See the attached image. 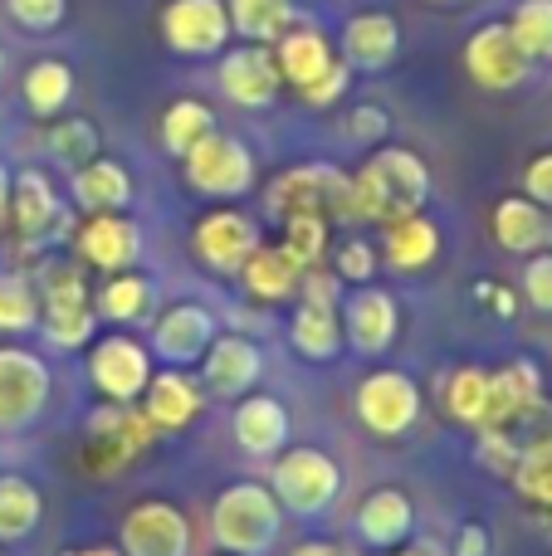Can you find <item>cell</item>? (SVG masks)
<instances>
[{"mask_svg": "<svg viewBox=\"0 0 552 556\" xmlns=\"http://www.w3.org/2000/svg\"><path fill=\"white\" fill-rule=\"evenodd\" d=\"M430 166L411 147H377L362 172H352V225H391L426 211Z\"/></svg>", "mask_w": 552, "mask_h": 556, "instance_id": "obj_1", "label": "cell"}, {"mask_svg": "<svg viewBox=\"0 0 552 556\" xmlns=\"http://www.w3.org/2000/svg\"><path fill=\"white\" fill-rule=\"evenodd\" d=\"M284 532V508L269 483H230L211 503V538L230 556H269Z\"/></svg>", "mask_w": 552, "mask_h": 556, "instance_id": "obj_2", "label": "cell"}, {"mask_svg": "<svg viewBox=\"0 0 552 556\" xmlns=\"http://www.w3.org/2000/svg\"><path fill=\"white\" fill-rule=\"evenodd\" d=\"M342 464L313 444H289L269 464V489L289 518H328L342 498Z\"/></svg>", "mask_w": 552, "mask_h": 556, "instance_id": "obj_3", "label": "cell"}, {"mask_svg": "<svg viewBox=\"0 0 552 556\" xmlns=\"http://www.w3.org/2000/svg\"><path fill=\"white\" fill-rule=\"evenodd\" d=\"M35 288H39V332L54 352H74V346H88L93 342V327H98V313H93V293H88L84 274L74 264H39L35 269Z\"/></svg>", "mask_w": 552, "mask_h": 556, "instance_id": "obj_4", "label": "cell"}, {"mask_svg": "<svg viewBox=\"0 0 552 556\" xmlns=\"http://www.w3.org/2000/svg\"><path fill=\"white\" fill-rule=\"evenodd\" d=\"M264 211L274 220H289V215L318 211L333 225H352V176L333 162H299L289 172H279L264 191Z\"/></svg>", "mask_w": 552, "mask_h": 556, "instance_id": "obj_5", "label": "cell"}, {"mask_svg": "<svg viewBox=\"0 0 552 556\" xmlns=\"http://www.w3.org/2000/svg\"><path fill=\"white\" fill-rule=\"evenodd\" d=\"M181 176L196 195H205V201H240V195L254 191L260 166H254V152L240 142V137L215 127L211 137H201V142L181 156Z\"/></svg>", "mask_w": 552, "mask_h": 556, "instance_id": "obj_6", "label": "cell"}, {"mask_svg": "<svg viewBox=\"0 0 552 556\" xmlns=\"http://www.w3.org/2000/svg\"><path fill=\"white\" fill-rule=\"evenodd\" d=\"M352 410H357L362 430L377 434V440H406V434L421 425L426 401H421L416 376L397 371V366H377V371H367L357 381Z\"/></svg>", "mask_w": 552, "mask_h": 556, "instance_id": "obj_7", "label": "cell"}, {"mask_svg": "<svg viewBox=\"0 0 552 556\" xmlns=\"http://www.w3.org/2000/svg\"><path fill=\"white\" fill-rule=\"evenodd\" d=\"M54 376L45 356L25 346H0V434H20L49 410Z\"/></svg>", "mask_w": 552, "mask_h": 556, "instance_id": "obj_8", "label": "cell"}, {"mask_svg": "<svg viewBox=\"0 0 552 556\" xmlns=\"http://www.w3.org/2000/svg\"><path fill=\"white\" fill-rule=\"evenodd\" d=\"M88 381H93V391L103 395V401L137 405L147 381H152V346L127 332L98 337L93 352H88Z\"/></svg>", "mask_w": 552, "mask_h": 556, "instance_id": "obj_9", "label": "cell"}, {"mask_svg": "<svg viewBox=\"0 0 552 556\" xmlns=\"http://www.w3.org/2000/svg\"><path fill=\"white\" fill-rule=\"evenodd\" d=\"M162 45L181 59H211L230 49V10L225 0H166L162 5Z\"/></svg>", "mask_w": 552, "mask_h": 556, "instance_id": "obj_10", "label": "cell"}, {"mask_svg": "<svg viewBox=\"0 0 552 556\" xmlns=\"http://www.w3.org/2000/svg\"><path fill=\"white\" fill-rule=\"evenodd\" d=\"M465 74L475 78L485 93H514L534 78V59L518 49L514 29L504 20H485L475 35L465 39Z\"/></svg>", "mask_w": 552, "mask_h": 556, "instance_id": "obj_11", "label": "cell"}, {"mask_svg": "<svg viewBox=\"0 0 552 556\" xmlns=\"http://www.w3.org/2000/svg\"><path fill=\"white\" fill-rule=\"evenodd\" d=\"M156 440L152 420L142 415V405H98L88 415V464L98 473H113L123 464H133L137 454H147Z\"/></svg>", "mask_w": 552, "mask_h": 556, "instance_id": "obj_12", "label": "cell"}, {"mask_svg": "<svg viewBox=\"0 0 552 556\" xmlns=\"http://www.w3.org/2000/svg\"><path fill=\"white\" fill-rule=\"evenodd\" d=\"M10 225L20 230V244H49V240H68L74 235V215H68V205L59 201L54 181H49L45 172H20L15 186H10Z\"/></svg>", "mask_w": 552, "mask_h": 556, "instance_id": "obj_13", "label": "cell"}, {"mask_svg": "<svg viewBox=\"0 0 552 556\" xmlns=\"http://www.w3.org/2000/svg\"><path fill=\"white\" fill-rule=\"evenodd\" d=\"M123 556H191V518L166 498H142L117 528Z\"/></svg>", "mask_w": 552, "mask_h": 556, "instance_id": "obj_14", "label": "cell"}, {"mask_svg": "<svg viewBox=\"0 0 552 556\" xmlns=\"http://www.w3.org/2000/svg\"><path fill=\"white\" fill-rule=\"evenodd\" d=\"M215 84H221V93L230 98L235 108L260 113V108H274L284 78H279V64H274V49L269 45H250V39H240V45H230L221 54Z\"/></svg>", "mask_w": 552, "mask_h": 556, "instance_id": "obj_15", "label": "cell"}, {"mask_svg": "<svg viewBox=\"0 0 552 556\" xmlns=\"http://www.w3.org/2000/svg\"><path fill=\"white\" fill-rule=\"evenodd\" d=\"M260 244H264L260 240V225H254L244 211H211V215H201V220H196V230H191L196 260H201L211 274H221V278L240 274L244 260H250Z\"/></svg>", "mask_w": 552, "mask_h": 556, "instance_id": "obj_16", "label": "cell"}, {"mask_svg": "<svg viewBox=\"0 0 552 556\" xmlns=\"http://www.w3.org/2000/svg\"><path fill=\"white\" fill-rule=\"evenodd\" d=\"M338 317H342V337H348L352 352H362V356L391 352V342H397V332H401V303L387 288H372V283L352 288V293L342 298Z\"/></svg>", "mask_w": 552, "mask_h": 556, "instance_id": "obj_17", "label": "cell"}, {"mask_svg": "<svg viewBox=\"0 0 552 556\" xmlns=\"http://www.w3.org/2000/svg\"><path fill=\"white\" fill-rule=\"evenodd\" d=\"M215 337H221V323L205 303H172L152 323V356L166 366H196Z\"/></svg>", "mask_w": 552, "mask_h": 556, "instance_id": "obj_18", "label": "cell"}, {"mask_svg": "<svg viewBox=\"0 0 552 556\" xmlns=\"http://www.w3.org/2000/svg\"><path fill=\"white\" fill-rule=\"evenodd\" d=\"M201 386L205 395H221V401H240L260 386L264 376V352L260 342H250L244 332H221L211 342V352L201 356Z\"/></svg>", "mask_w": 552, "mask_h": 556, "instance_id": "obj_19", "label": "cell"}, {"mask_svg": "<svg viewBox=\"0 0 552 556\" xmlns=\"http://www.w3.org/2000/svg\"><path fill=\"white\" fill-rule=\"evenodd\" d=\"M401 54V25L391 10H357L338 29V59L352 74H381Z\"/></svg>", "mask_w": 552, "mask_h": 556, "instance_id": "obj_20", "label": "cell"}, {"mask_svg": "<svg viewBox=\"0 0 552 556\" xmlns=\"http://www.w3.org/2000/svg\"><path fill=\"white\" fill-rule=\"evenodd\" d=\"M137 405H142V415L152 420L156 434H181L201 420L205 386H201V376H191L186 366H166V371H152V381H147Z\"/></svg>", "mask_w": 552, "mask_h": 556, "instance_id": "obj_21", "label": "cell"}, {"mask_svg": "<svg viewBox=\"0 0 552 556\" xmlns=\"http://www.w3.org/2000/svg\"><path fill=\"white\" fill-rule=\"evenodd\" d=\"M74 244H78V260L84 264H93V269H103V274H123L142 260V225L123 211H103L78 225Z\"/></svg>", "mask_w": 552, "mask_h": 556, "instance_id": "obj_22", "label": "cell"}, {"mask_svg": "<svg viewBox=\"0 0 552 556\" xmlns=\"http://www.w3.org/2000/svg\"><path fill=\"white\" fill-rule=\"evenodd\" d=\"M289 405L279 395H264V391H250L235 401V415H230V434L240 444V454L250 459H274L279 450H289Z\"/></svg>", "mask_w": 552, "mask_h": 556, "instance_id": "obj_23", "label": "cell"}, {"mask_svg": "<svg viewBox=\"0 0 552 556\" xmlns=\"http://www.w3.org/2000/svg\"><path fill=\"white\" fill-rule=\"evenodd\" d=\"M352 532L362 547L372 552H391L406 538H416V503L406 489H372L367 498L352 513Z\"/></svg>", "mask_w": 552, "mask_h": 556, "instance_id": "obj_24", "label": "cell"}, {"mask_svg": "<svg viewBox=\"0 0 552 556\" xmlns=\"http://www.w3.org/2000/svg\"><path fill=\"white\" fill-rule=\"evenodd\" d=\"M548 401V381L543 366L518 356L509 366H494L489 371V401H485V425L479 430H499V425H514L518 415H528L534 405Z\"/></svg>", "mask_w": 552, "mask_h": 556, "instance_id": "obj_25", "label": "cell"}, {"mask_svg": "<svg viewBox=\"0 0 552 556\" xmlns=\"http://www.w3.org/2000/svg\"><path fill=\"white\" fill-rule=\"evenodd\" d=\"M269 49H274V64H279V78L293 93L309 88L318 74H328L333 59H338V45L318 25H289Z\"/></svg>", "mask_w": 552, "mask_h": 556, "instance_id": "obj_26", "label": "cell"}, {"mask_svg": "<svg viewBox=\"0 0 552 556\" xmlns=\"http://www.w3.org/2000/svg\"><path fill=\"white\" fill-rule=\"evenodd\" d=\"M440 225L430 220L426 211H416V215H401V220H391V225H381V260H387V269H397V274H421V269H430V264L440 260Z\"/></svg>", "mask_w": 552, "mask_h": 556, "instance_id": "obj_27", "label": "cell"}, {"mask_svg": "<svg viewBox=\"0 0 552 556\" xmlns=\"http://www.w3.org/2000/svg\"><path fill=\"white\" fill-rule=\"evenodd\" d=\"M489 230H494V244L504 254H518V260H528V254L548 250V211L538 201H528L524 191L518 195H504V201L494 205V215H489Z\"/></svg>", "mask_w": 552, "mask_h": 556, "instance_id": "obj_28", "label": "cell"}, {"mask_svg": "<svg viewBox=\"0 0 552 556\" xmlns=\"http://www.w3.org/2000/svg\"><path fill=\"white\" fill-rule=\"evenodd\" d=\"M235 278H240L244 298H254V303H289V298H299L303 269L293 264V254L284 244H260Z\"/></svg>", "mask_w": 552, "mask_h": 556, "instance_id": "obj_29", "label": "cell"}, {"mask_svg": "<svg viewBox=\"0 0 552 556\" xmlns=\"http://www.w3.org/2000/svg\"><path fill=\"white\" fill-rule=\"evenodd\" d=\"M74 205L88 215H103V211H127L133 205V172L113 156H93L88 166L74 172Z\"/></svg>", "mask_w": 552, "mask_h": 556, "instance_id": "obj_30", "label": "cell"}, {"mask_svg": "<svg viewBox=\"0 0 552 556\" xmlns=\"http://www.w3.org/2000/svg\"><path fill=\"white\" fill-rule=\"evenodd\" d=\"M289 342L303 362H333V356L342 352V342H348V337H342L338 307L303 303L299 298V307H293V317H289Z\"/></svg>", "mask_w": 552, "mask_h": 556, "instance_id": "obj_31", "label": "cell"}, {"mask_svg": "<svg viewBox=\"0 0 552 556\" xmlns=\"http://www.w3.org/2000/svg\"><path fill=\"white\" fill-rule=\"evenodd\" d=\"M152 303H156V283L137 269L108 274V283L93 293V313L103 317V323H117V327L142 323V317L152 313Z\"/></svg>", "mask_w": 552, "mask_h": 556, "instance_id": "obj_32", "label": "cell"}, {"mask_svg": "<svg viewBox=\"0 0 552 556\" xmlns=\"http://www.w3.org/2000/svg\"><path fill=\"white\" fill-rule=\"evenodd\" d=\"M20 93H25L29 113L45 117V123H54V117L74 103V68H68L64 59H35V64L25 68Z\"/></svg>", "mask_w": 552, "mask_h": 556, "instance_id": "obj_33", "label": "cell"}, {"mask_svg": "<svg viewBox=\"0 0 552 556\" xmlns=\"http://www.w3.org/2000/svg\"><path fill=\"white\" fill-rule=\"evenodd\" d=\"M225 10H230V29L250 45H274L299 20L293 0H225Z\"/></svg>", "mask_w": 552, "mask_h": 556, "instance_id": "obj_34", "label": "cell"}, {"mask_svg": "<svg viewBox=\"0 0 552 556\" xmlns=\"http://www.w3.org/2000/svg\"><path fill=\"white\" fill-rule=\"evenodd\" d=\"M45 518V498L29 479L0 473V542H25Z\"/></svg>", "mask_w": 552, "mask_h": 556, "instance_id": "obj_35", "label": "cell"}, {"mask_svg": "<svg viewBox=\"0 0 552 556\" xmlns=\"http://www.w3.org/2000/svg\"><path fill=\"white\" fill-rule=\"evenodd\" d=\"M440 395H446L450 420L479 430V425H485V401H489V371L485 366H455V371L446 376V386H440Z\"/></svg>", "mask_w": 552, "mask_h": 556, "instance_id": "obj_36", "label": "cell"}, {"mask_svg": "<svg viewBox=\"0 0 552 556\" xmlns=\"http://www.w3.org/2000/svg\"><path fill=\"white\" fill-rule=\"evenodd\" d=\"M211 132H215V113H211V103H201V98H176V103L162 113V147L176 156V162Z\"/></svg>", "mask_w": 552, "mask_h": 556, "instance_id": "obj_37", "label": "cell"}, {"mask_svg": "<svg viewBox=\"0 0 552 556\" xmlns=\"http://www.w3.org/2000/svg\"><path fill=\"white\" fill-rule=\"evenodd\" d=\"M284 225V250L293 254V264L299 269H318V264H328V250H333V220L318 211H303V215H289Z\"/></svg>", "mask_w": 552, "mask_h": 556, "instance_id": "obj_38", "label": "cell"}, {"mask_svg": "<svg viewBox=\"0 0 552 556\" xmlns=\"http://www.w3.org/2000/svg\"><path fill=\"white\" fill-rule=\"evenodd\" d=\"M39 327V288L25 269H5L0 274V332L20 337Z\"/></svg>", "mask_w": 552, "mask_h": 556, "instance_id": "obj_39", "label": "cell"}, {"mask_svg": "<svg viewBox=\"0 0 552 556\" xmlns=\"http://www.w3.org/2000/svg\"><path fill=\"white\" fill-rule=\"evenodd\" d=\"M504 25L534 64H552V0H518Z\"/></svg>", "mask_w": 552, "mask_h": 556, "instance_id": "obj_40", "label": "cell"}, {"mask_svg": "<svg viewBox=\"0 0 552 556\" xmlns=\"http://www.w3.org/2000/svg\"><path fill=\"white\" fill-rule=\"evenodd\" d=\"M49 152H54L59 166L78 172V166H88L98 156V127L88 123V117H54V127H49Z\"/></svg>", "mask_w": 552, "mask_h": 556, "instance_id": "obj_41", "label": "cell"}, {"mask_svg": "<svg viewBox=\"0 0 552 556\" xmlns=\"http://www.w3.org/2000/svg\"><path fill=\"white\" fill-rule=\"evenodd\" d=\"M377 269H381V250L372 240H362V235H352V240H342L338 250H333V274H338L342 283H352V288L372 283Z\"/></svg>", "mask_w": 552, "mask_h": 556, "instance_id": "obj_42", "label": "cell"}, {"mask_svg": "<svg viewBox=\"0 0 552 556\" xmlns=\"http://www.w3.org/2000/svg\"><path fill=\"white\" fill-rule=\"evenodd\" d=\"M342 132H348V142L377 152V147H387V137H391V113L381 103H357V108H348V117H342Z\"/></svg>", "mask_w": 552, "mask_h": 556, "instance_id": "obj_43", "label": "cell"}, {"mask_svg": "<svg viewBox=\"0 0 552 556\" xmlns=\"http://www.w3.org/2000/svg\"><path fill=\"white\" fill-rule=\"evenodd\" d=\"M514 493L528 503V508H552V454H538V459H524L514 473H509Z\"/></svg>", "mask_w": 552, "mask_h": 556, "instance_id": "obj_44", "label": "cell"}, {"mask_svg": "<svg viewBox=\"0 0 552 556\" xmlns=\"http://www.w3.org/2000/svg\"><path fill=\"white\" fill-rule=\"evenodd\" d=\"M518 298L534 313L552 317V250H538L524 260V278H518Z\"/></svg>", "mask_w": 552, "mask_h": 556, "instance_id": "obj_45", "label": "cell"}, {"mask_svg": "<svg viewBox=\"0 0 552 556\" xmlns=\"http://www.w3.org/2000/svg\"><path fill=\"white\" fill-rule=\"evenodd\" d=\"M5 10L20 29H29V35H49V29L64 25L68 0H5Z\"/></svg>", "mask_w": 552, "mask_h": 556, "instance_id": "obj_46", "label": "cell"}, {"mask_svg": "<svg viewBox=\"0 0 552 556\" xmlns=\"http://www.w3.org/2000/svg\"><path fill=\"white\" fill-rule=\"evenodd\" d=\"M348 84H352V68L342 64V59H333V68L328 74H318L309 88H299V98L309 108H333V103H342V93H348Z\"/></svg>", "mask_w": 552, "mask_h": 556, "instance_id": "obj_47", "label": "cell"}, {"mask_svg": "<svg viewBox=\"0 0 552 556\" xmlns=\"http://www.w3.org/2000/svg\"><path fill=\"white\" fill-rule=\"evenodd\" d=\"M524 195L538 201L543 211H552V147L548 152H534L524 166Z\"/></svg>", "mask_w": 552, "mask_h": 556, "instance_id": "obj_48", "label": "cell"}, {"mask_svg": "<svg viewBox=\"0 0 552 556\" xmlns=\"http://www.w3.org/2000/svg\"><path fill=\"white\" fill-rule=\"evenodd\" d=\"M469 293H475L479 307H494L499 317H514L518 313V288H504L499 278H475V288H469Z\"/></svg>", "mask_w": 552, "mask_h": 556, "instance_id": "obj_49", "label": "cell"}, {"mask_svg": "<svg viewBox=\"0 0 552 556\" xmlns=\"http://www.w3.org/2000/svg\"><path fill=\"white\" fill-rule=\"evenodd\" d=\"M489 547H494V538H489L485 522H460L450 556H489Z\"/></svg>", "mask_w": 552, "mask_h": 556, "instance_id": "obj_50", "label": "cell"}, {"mask_svg": "<svg viewBox=\"0 0 552 556\" xmlns=\"http://www.w3.org/2000/svg\"><path fill=\"white\" fill-rule=\"evenodd\" d=\"M387 556H450L446 547H440L436 538H406L401 547H391Z\"/></svg>", "mask_w": 552, "mask_h": 556, "instance_id": "obj_51", "label": "cell"}, {"mask_svg": "<svg viewBox=\"0 0 552 556\" xmlns=\"http://www.w3.org/2000/svg\"><path fill=\"white\" fill-rule=\"evenodd\" d=\"M289 556H352L348 547H338V542H323V538H313V542H299Z\"/></svg>", "mask_w": 552, "mask_h": 556, "instance_id": "obj_52", "label": "cell"}, {"mask_svg": "<svg viewBox=\"0 0 552 556\" xmlns=\"http://www.w3.org/2000/svg\"><path fill=\"white\" fill-rule=\"evenodd\" d=\"M10 186H15V172L0 162V225L10 220Z\"/></svg>", "mask_w": 552, "mask_h": 556, "instance_id": "obj_53", "label": "cell"}, {"mask_svg": "<svg viewBox=\"0 0 552 556\" xmlns=\"http://www.w3.org/2000/svg\"><path fill=\"white\" fill-rule=\"evenodd\" d=\"M534 522H538V532L552 542V508H534Z\"/></svg>", "mask_w": 552, "mask_h": 556, "instance_id": "obj_54", "label": "cell"}, {"mask_svg": "<svg viewBox=\"0 0 552 556\" xmlns=\"http://www.w3.org/2000/svg\"><path fill=\"white\" fill-rule=\"evenodd\" d=\"M64 556H123V547H78V552H64Z\"/></svg>", "mask_w": 552, "mask_h": 556, "instance_id": "obj_55", "label": "cell"}, {"mask_svg": "<svg viewBox=\"0 0 552 556\" xmlns=\"http://www.w3.org/2000/svg\"><path fill=\"white\" fill-rule=\"evenodd\" d=\"M0 78H5V45H0Z\"/></svg>", "mask_w": 552, "mask_h": 556, "instance_id": "obj_56", "label": "cell"}, {"mask_svg": "<svg viewBox=\"0 0 552 556\" xmlns=\"http://www.w3.org/2000/svg\"><path fill=\"white\" fill-rule=\"evenodd\" d=\"M548 250H552V211H548Z\"/></svg>", "mask_w": 552, "mask_h": 556, "instance_id": "obj_57", "label": "cell"}, {"mask_svg": "<svg viewBox=\"0 0 552 556\" xmlns=\"http://www.w3.org/2000/svg\"><path fill=\"white\" fill-rule=\"evenodd\" d=\"M430 5H460V0H430Z\"/></svg>", "mask_w": 552, "mask_h": 556, "instance_id": "obj_58", "label": "cell"}, {"mask_svg": "<svg viewBox=\"0 0 552 556\" xmlns=\"http://www.w3.org/2000/svg\"><path fill=\"white\" fill-rule=\"evenodd\" d=\"M221 556H230V552H221Z\"/></svg>", "mask_w": 552, "mask_h": 556, "instance_id": "obj_59", "label": "cell"}]
</instances>
